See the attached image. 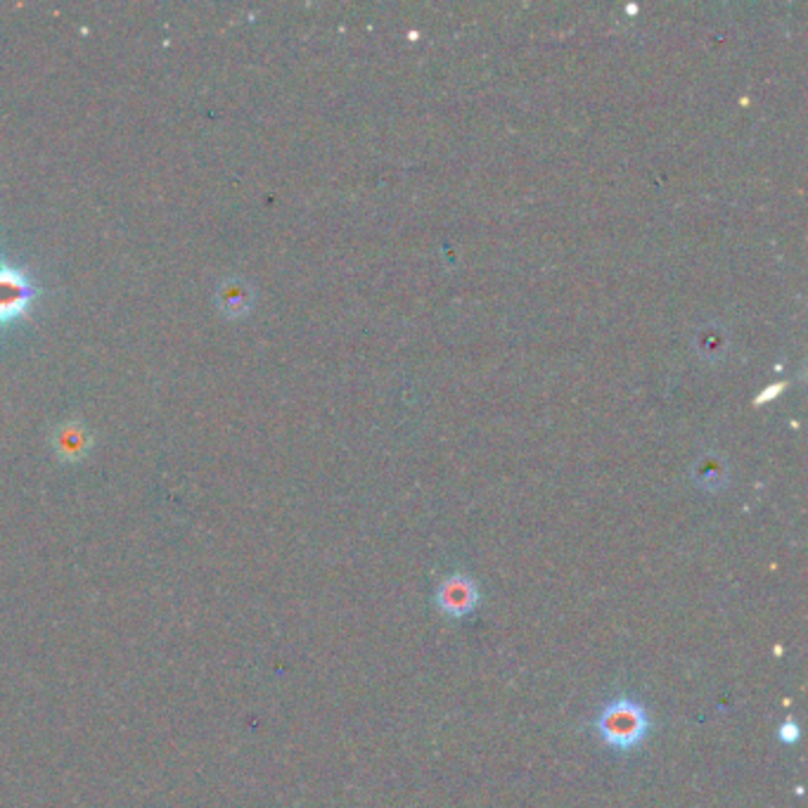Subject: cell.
Instances as JSON below:
<instances>
[{"label":"cell","instance_id":"6da1fadb","mask_svg":"<svg viewBox=\"0 0 808 808\" xmlns=\"http://www.w3.org/2000/svg\"><path fill=\"white\" fill-rule=\"evenodd\" d=\"M596 728L604 744H610L619 752H631L643 744L649 730V718L643 704L633 700H614L602 709L596 720Z\"/></svg>","mask_w":808,"mask_h":808},{"label":"cell","instance_id":"7a4b0ae2","mask_svg":"<svg viewBox=\"0 0 808 808\" xmlns=\"http://www.w3.org/2000/svg\"><path fill=\"white\" fill-rule=\"evenodd\" d=\"M36 295V287L26 278V273L12 266H0V323L18 321L32 307Z\"/></svg>","mask_w":808,"mask_h":808},{"label":"cell","instance_id":"3957f363","mask_svg":"<svg viewBox=\"0 0 808 808\" xmlns=\"http://www.w3.org/2000/svg\"><path fill=\"white\" fill-rule=\"evenodd\" d=\"M480 588L470 576H451L437 590V608L453 619H463L477 610Z\"/></svg>","mask_w":808,"mask_h":808},{"label":"cell","instance_id":"277c9868","mask_svg":"<svg viewBox=\"0 0 808 808\" xmlns=\"http://www.w3.org/2000/svg\"><path fill=\"white\" fill-rule=\"evenodd\" d=\"M216 301H219V307L228 319H240V315H244L252 309V290H250V285L242 280H226L219 287Z\"/></svg>","mask_w":808,"mask_h":808},{"label":"cell","instance_id":"5b68a950","mask_svg":"<svg viewBox=\"0 0 808 808\" xmlns=\"http://www.w3.org/2000/svg\"><path fill=\"white\" fill-rule=\"evenodd\" d=\"M89 441V435L79 425H67L65 429H60V437H57V451L67 458H81Z\"/></svg>","mask_w":808,"mask_h":808},{"label":"cell","instance_id":"8992f818","mask_svg":"<svg viewBox=\"0 0 808 808\" xmlns=\"http://www.w3.org/2000/svg\"><path fill=\"white\" fill-rule=\"evenodd\" d=\"M781 738H783V742H795V740L799 738V728H797V724H792V720H787V724H783V728H781Z\"/></svg>","mask_w":808,"mask_h":808}]
</instances>
